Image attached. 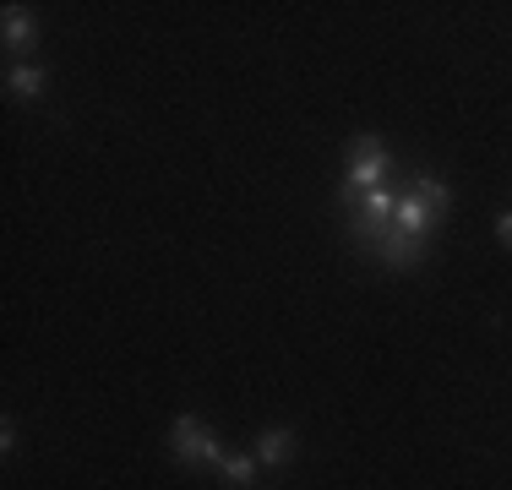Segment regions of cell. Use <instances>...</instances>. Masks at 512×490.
<instances>
[{
  "label": "cell",
  "mask_w": 512,
  "mask_h": 490,
  "mask_svg": "<svg viewBox=\"0 0 512 490\" xmlns=\"http://www.w3.org/2000/svg\"><path fill=\"white\" fill-rule=\"evenodd\" d=\"M442 224V213H436L431 202H425V191L409 180V191L398 196V218H393V229H404V235H420V240H431V229Z\"/></svg>",
  "instance_id": "3957f363"
},
{
  "label": "cell",
  "mask_w": 512,
  "mask_h": 490,
  "mask_svg": "<svg viewBox=\"0 0 512 490\" xmlns=\"http://www.w3.org/2000/svg\"><path fill=\"white\" fill-rule=\"evenodd\" d=\"M414 186H420V191H425V202H431L436 213L447 218V207H453V191H447V180H442V175H414Z\"/></svg>",
  "instance_id": "9c48e42d"
},
{
  "label": "cell",
  "mask_w": 512,
  "mask_h": 490,
  "mask_svg": "<svg viewBox=\"0 0 512 490\" xmlns=\"http://www.w3.org/2000/svg\"><path fill=\"white\" fill-rule=\"evenodd\" d=\"M11 447H17V425L6 420V425H0V452H11Z\"/></svg>",
  "instance_id": "8fae6325"
},
{
  "label": "cell",
  "mask_w": 512,
  "mask_h": 490,
  "mask_svg": "<svg viewBox=\"0 0 512 490\" xmlns=\"http://www.w3.org/2000/svg\"><path fill=\"white\" fill-rule=\"evenodd\" d=\"M425 251H431V240H420V235H404V229H387V235L376 240L371 262H382V267H393V273H404V267H414Z\"/></svg>",
  "instance_id": "277c9868"
},
{
  "label": "cell",
  "mask_w": 512,
  "mask_h": 490,
  "mask_svg": "<svg viewBox=\"0 0 512 490\" xmlns=\"http://www.w3.org/2000/svg\"><path fill=\"white\" fill-rule=\"evenodd\" d=\"M393 175V153L382 147V137H355V153H349V169L338 180V202H355V196L376 191Z\"/></svg>",
  "instance_id": "6da1fadb"
},
{
  "label": "cell",
  "mask_w": 512,
  "mask_h": 490,
  "mask_svg": "<svg viewBox=\"0 0 512 490\" xmlns=\"http://www.w3.org/2000/svg\"><path fill=\"white\" fill-rule=\"evenodd\" d=\"M496 240L512 251V213H496Z\"/></svg>",
  "instance_id": "30bf717a"
},
{
  "label": "cell",
  "mask_w": 512,
  "mask_h": 490,
  "mask_svg": "<svg viewBox=\"0 0 512 490\" xmlns=\"http://www.w3.org/2000/svg\"><path fill=\"white\" fill-rule=\"evenodd\" d=\"M169 458L186 463V469H218V458H224V447H218V436L207 431L197 414H180L175 425H169Z\"/></svg>",
  "instance_id": "7a4b0ae2"
},
{
  "label": "cell",
  "mask_w": 512,
  "mask_h": 490,
  "mask_svg": "<svg viewBox=\"0 0 512 490\" xmlns=\"http://www.w3.org/2000/svg\"><path fill=\"white\" fill-rule=\"evenodd\" d=\"M295 452H300L295 425H267V431L256 436V463H262V469H284Z\"/></svg>",
  "instance_id": "8992f818"
},
{
  "label": "cell",
  "mask_w": 512,
  "mask_h": 490,
  "mask_svg": "<svg viewBox=\"0 0 512 490\" xmlns=\"http://www.w3.org/2000/svg\"><path fill=\"white\" fill-rule=\"evenodd\" d=\"M0 44H6V55H33L39 22H33L28 6H6V17H0Z\"/></svg>",
  "instance_id": "5b68a950"
},
{
  "label": "cell",
  "mask_w": 512,
  "mask_h": 490,
  "mask_svg": "<svg viewBox=\"0 0 512 490\" xmlns=\"http://www.w3.org/2000/svg\"><path fill=\"white\" fill-rule=\"evenodd\" d=\"M44 88H50V77H44V66H33V60H17V66L6 71V93H17L22 104H39Z\"/></svg>",
  "instance_id": "52a82bcc"
},
{
  "label": "cell",
  "mask_w": 512,
  "mask_h": 490,
  "mask_svg": "<svg viewBox=\"0 0 512 490\" xmlns=\"http://www.w3.org/2000/svg\"><path fill=\"white\" fill-rule=\"evenodd\" d=\"M218 474H224L229 485H256L262 463H256V452H224V458H218Z\"/></svg>",
  "instance_id": "ba28073f"
}]
</instances>
